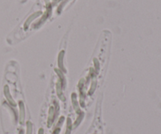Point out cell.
I'll return each instance as SVG.
<instances>
[{"label": "cell", "instance_id": "cell-1", "mask_svg": "<svg viewBox=\"0 0 161 134\" xmlns=\"http://www.w3.org/2000/svg\"><path fill=\"white\" fill-rule=\"evenodd\" d=\"M40 134H43V130H42V129H40Z\"/></svg>", "mask_w": 161, "mask_h": 134}]
</instances>
